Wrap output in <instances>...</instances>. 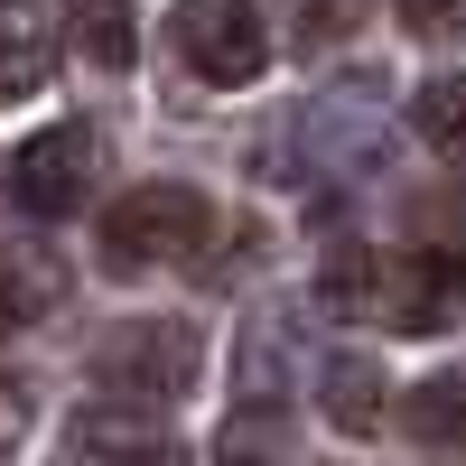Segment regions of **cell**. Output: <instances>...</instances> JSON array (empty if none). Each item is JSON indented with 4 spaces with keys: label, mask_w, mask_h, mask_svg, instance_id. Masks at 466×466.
Instances as JSON below:
<instances>
[{
    "label": "cell",
    "mask_w": 466,
    "mask_h": 466,
    "mask_svg": "<svg viewBox=\"0 0 466 466\" xmlns=\"http://www.w3.org/2000/svg\"><path fill=\"white\" fill-rule=\"evenodd\" d=\"M206 243H215V206H206V187H177V177H149L131 197H112V215L94 233L103 270H122V280L168 270V261H197Z\"/></svg>",
    "instance_id": "1"
},
{
    "label": "cell",
    "mask_w": 466,
    "mask_h": 466,
    "mask_svg": "<svg viewBox=\"0 0 466 466\" xmlns=\"http://www.w3.org/2000/svg\"><path fill=\"white\" fill-rule=\"evenodd\" d=\"M373 318L401 336L466 327V233H420L410 252H382L373 261Z\"/></svg>",
    "instance_id": "2"
},
{
    "label": "cell",
    "mask_w": 466,
    "mask_h": 466,
    "mask_svg": "<svg viewBox=\"0 0 466 466\" xmlns=\"http://www.w3.org/2000/svg\"><path fill=\"white\" fill-rule=\"evenodd\" d=\"M197 364H206V336L187 318H131V327H112L94 345V382L112 401H140V410L187 401L197 392Z\"/></svg>",
    "instance_id": "3"
},
{
    "label": "cell",
    "mask_w": 466,
    "mask_h": 466,
    "mask_svg": "<svg viewBox=\"0 0 466 466\" xmlns=\"http://www.w3.org/2000/svg\"><path fill=\"white\" fill-rule=\"evenodd\" d=\"M168 56L197 75V85L233 94V85H252L270 66V28H261L252 0H177L168 10Z\"/></svg>",
    "instance_id": "4"
},
{
    "label": "cell",
    "mask_w": 466,
    "mask_h": 466,
    "mask_svg": "<svg viewBox=\"0 0 466 466\" xmlns=\"http://www.w3.org/2000/svg\"><path fill=\"white\" fill-rule=\"evenodd\" d=\"M94 168H103V140H94L85 122H56V131L19 140V159H10V197H19V215L56 224V215H75V206L94 197Z\"/></svg>",
    "instance_id": "5"
},
{
    "label": "cell",
    "mask_w": 466,
    "mask_h": 466,
    "mask_svg": "<svg viewBox=\"0 0 466 466\" xmlns=\"http://www.w3.org/2000/svg\"><path fill=\"white\" fill-rule=\"evenodd\" d=\"M66 466H187V448L140 401H85L66 430Z\"/></svg>",
    "instance_id": "6"
},
{
    "label": "cell",
    "mask_w": 466,
    "mask_h": 466,
    "mask_svg": "<svg viewBox=\"0 0 466 466\" xmlns=\"http://www.w3.org/2000/svg\"><path fill=\"white\" fill-rule=\"evenodd\" d=\"M47 75H56V19L37 0H0V103L47 94Z\"/></svg>",
    "instance_id": "7"
},
{
    "label": "cell",
    "mask_w": 466,
    "mask_h": 466,
    "mask_svg": "<svg viewBox=\"0 0 466 466\" xmlns=\"http://www.w3.org/2000/svg\"><path fill=\"white\" fill-rule=\"evenodd\" d=\"M56 299H66V261L47 243H10V252H0V336L56 318Z\"/></svg>",
    "instance_id": "8"
},
{
    "label": "cell",
    "mask_w": 466,
    "mask_h": 466,
    "mask_svg": "<svg viewBox=\"0 0 466 466\" xmlns=\"http://www.w3.org/2000/svg\"><path fill=\"white\" fill-rule=\"evenodd\" d=\"M318 401H327V420H336L345 439H373L382 420H392V410H382V373H373L364 355H336V364L318 373Z\"/></svg>",
    "instance_id": "9"
},
{
    "label": "cell",
    "mask_w": 466,
    "mask_h": 466,
    "mask_svg": "<svg viewBox=\"0 0 466 466\" xmlns=\"http://www.w3.org/2000/svg\"><path fill=\"white\" fill-rule=\"evenodd\" d=\"M401 430H410L420 448H448V457H466V364L420 382V392L401 401Z\"/></svg>",
    "instance_id": "10"
},
{
    "label": "cell",
    "mask_w": 466,
    "mask_h": 466,
    "mask_svg": "<svg viewBox=\"0 0 466 466\" xmlns=\"http://www.w3.org/2000/svg\"><path fill=\"white\" fill-rule=\"evenodd\" d=\"M66 28H75V56H85L94 75H122L131 66V0H75Z\"/></svg>",
    "instance_id": "11"
},
{
    "label": "cell",
    "mask_w": 466,
    "mask_h": 466,
    "mask_svg": "<svg viewBox=\"0 0 466 466\" xmlns=\"http://www.w3.org/2000/svg\"><path fill=\"white\" fill-rule=\"evenodd\" d=\"M410 131L439 149V159H466V75H430L410 103Z\"/></svg>",
    "instance_id": "12"
},
{
    "label": "cell",
    "mask_w": 466,
    "mask_h": 466,
    "mask_svg": "<svg viewBox=\"0 0 466 466\" xmlns=\"http://www.w3.org/2000/svg\"><path fill=\"white\" fill-rule=\"evenodd\" d=\"M215 466H299L289 420H280V410H233V430H224Z\"/></svg>",
    "instance_id": "13"
},
{
    "label": "cell",
    "mask_w": 466,
    "mask_h": 466,
    "mask_svg": "<svg viewBox=\"0 0 466 466\" xmlns=\"http://www.w3.org/2000/svg\"><path fill=\"white\" fill-rule=\"evenodd\" d=\"M373 19V0H289V47L299 56H327V47H345Z\"/></svg>",
    "instance_id": "14"
},
{
    "label": "cell",
    "mask_w": 466,
    "mask_h": 466,
    "mask_svg": "<svg viewBox=\"0 0 466 466\" xmlns=\"http://www.w3.org/2000/svg\"><path fill=\"white\" fill-rule=\"evenodd\" d=\"M28 420H37V401H28V382H10V373H0V466H10V457L28 448Z\"/></svg>",
    "instance_id": "15"
},
{
    "label": "cell",
    "mask_w": 466,
    "mask_h": 466,
    "mask_svg": "<svg viewBox=\"0 0 466 466\" xmlns=\"http://www.w3.org/2000/svg\"><path fill=\"white\" fill-rule=\"evenodd\" d=\"M401 19H410V28H457L466 0H401Z\"/></svg>",
    "instance_id": "16"
}]
</instances>
